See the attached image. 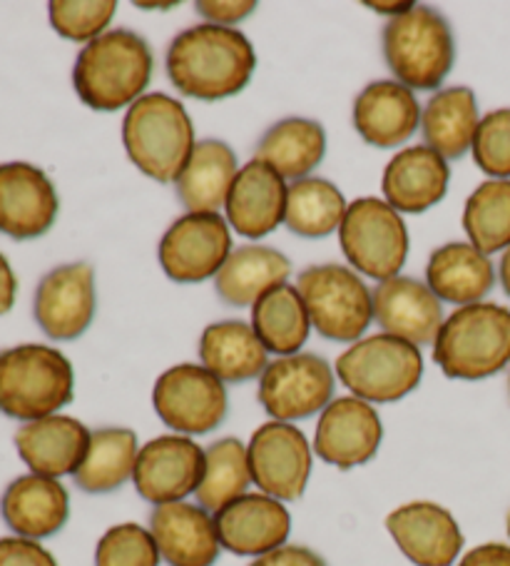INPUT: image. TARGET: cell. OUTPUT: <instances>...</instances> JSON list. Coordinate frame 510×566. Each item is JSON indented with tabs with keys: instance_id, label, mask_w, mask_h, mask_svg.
Instances as JSON below:
<instances>
[{
	"instance_id": "1",
	"label": "cell",
	"mask_w": 510,
	"mask_h": 566,
	"mask_svg": "<svg viewBox=\"0 0 510 566\" xmlns=\"http://www.w3.org/2000/svg\"><path fill=\"white\" fill-rule=\"evenodd\" d=\"M257 71V53L237 28L202 23L174 38L167 75L178 93L198 101H224L242 93Z\"/></svg>"
},
{
	"instance_id": "2",
	"label": "cell",
	"mask_w": 510,
	"mask_h": 566,
	"mask_svg": "<svg viewBox=\"0 0 510 566\" xmlns=\"http://www.w3.org/2000/svg\"><path fill=\"white\" fill-rule=\"evenodd\" d=\"M152 51L145 38L117 28L77 53L73 85L91 111L115 113L140 101L152 81Z\"/></svg>"
},
{
	"instance_id": "3",
	"label": "cell",
	"mask_w": 510,
	"mask_h": 566,
	"mask_svg": "<svg viewBox=\"0 0 510 566\" xmlns=\"http://www.w3.org/2000/svg\"><path fill=\"white\" fill-rule=\"evenodd\" d=\"M123 143L135 168L157 182L178 180L198 145L184 105L164 93H147L127 107Z\"/></svg>"
},
{
	"instance_id": "4",
	"label": "cell",
	"mask_w": 510,
	"mask_h": 566,
	"mask_svg": "<svg viewBox=\"0 0 510 566\" xmlns=\"http://www.w3.org/2000/svg\"><path fill=\"white\" fill-rule=\"evenodd\" d=\"M75 397V373L61 349L18 345L0 349V415L18 422L61 415Z\"/></svg>"
},
{
	"instance_id": "5",
	"label": "cell",
	"mask_w": 510,
	"mask_h": 566,
	"mask_svg": "<svg viewBox=\"0 0 510 566\" xmlns=\"http://www.w3.org/2000/svg\"><path fill=\"white\" fill-rule=\"evenodd\" d=\"M434 363L450 379H486L510 365V310L493 302L458 307L444 319Z\"/></svg>"
},
{
	"instance_id": "6",
	"label": "cell",
	"mask_w": 510,
	"mask_h": 566,
	"mask_svg": "<svg viewBox=\"0 0 510 566\" xmlns=\"http://www.w3.org/2000/svg\"><path fill=\"white\" fill-rule=\"evenodd\" d=\"M384 57L401 85L438 93L456 63L450 23L436 8L414 6L386 23Z\"/></svg>"
},
{
	"instance_id": "7",
	"label": "cell",
	"mask_w": 510,
	"mask_h": 566,
	"mask_svg": "<svg viewBox=\"0 0 510 566\" xmlns=\"http://www.w3.org/2000/svg\"><path fill=\"white\" fill-rule=\"evenodd\" d=\"M337 377L369 405H391L414 392L424 377L418 347L394 335H371L337 359Z\"/></svg>"
},
{
	"instance_id": "8",
	"label": "cell",
	"mask_w": 510,
	"mask_h": 566,
	"mask_svg": "<svg viewBox=\"0 0 510 566\" xmlns=\"http://www.w3.org/2000/svg\"><path fill=\"white\" fill-rule=\"evenodd\" d=\"M297 290L311 327L333 343H357L374 319V292L351 268H307L299 275Z\"/></svg>"
},
{
	"instance_id": "9",
	"label": "cell",
	"mask_w": 510,
	"mask_h": 566,
	"mask_svg": "<svg viewBox=\"0 0 510 566\" xmlns=\"http://www.w3.org/2000/svg\"><path fill=\"white\" fill-rule=\"evenodd\" d=\"M339 242L351 270L381 282L399 277L408 258L406 222L379 198H359L349 205Z\"/></svg>"
},
{
	"instance_id": "10",
	"label": "cell",
	"mask_w": 510,
	"mask_h": 566,
	"mask_svg": "<svg viewBox=\"0 0 510 566\" xmlns=\"http://www.w3.org/2000/svg\"><path fill=\"white\" fill-rule=\"evenodd\" d=\"M152 407L172 432L194 437L210 434L227 417L230 399L222 379L202 365H178L157 377Z\"/></svg>"
},
{
	"instance_id": "11",
	"label": "cell",
	"mask_w": 510,
	"mask_h": 566,
	"mask_svg": "<svg viewBox=\"0 0 510 566\" xmlns=\"http://www.w3.org/2000/svg\"><path fill=\"white\" fill-rule=\"evenodd\" d=\"M337 377L323 357L299 353L279 357L259 377V405L274 422H299L323 412L333 399Z\"/></svg>"
},
{
	"instance_id": "12",
	"label": "cell",
	"mask_w": 510,
	"mask_h": 566,
	"mask_svg": "<svg viewBox=\"0 0 510 566\" xmlns=\"http://www.w3.org/2000/svg\"><path fill=\"white\" fill-rule=\"evenodd\" d=\"M230 255V222L220 212L182 214L167 228L157 250L164 275L182 285L217 277Z\"/></svg>"
},
{
	"instance_id": "13",
	"label": "cell",
	"mask_w": 510,
	"mask_h": 566,
	"mask_svg": "<svg viewBox=\"0 0 510 566\" xmlns=\"http://www.w3.org/2000/svg\"><path fill=\"white\" fill-rule=\"evenodd\" d=\"M247 454L252 482L259 486V492L279 502H297L307 492L314 447L301 429L272 419L252 434Z\"/></svg>"
},
{
	"instance_id": "14",
	"label": "cell",
	"mask_w": 510,
	"mask_h": 566,
	"mask_svg": "<svg viewBox=\"0 0 510 566\" xmlns=\"http://www.w3.org/2000/svg\"><path fill=\"white\" fill-rule=\"evenodd\" d=\"M204 474V449L184 434H162L140 447L135 490L155 506L184 502L198 494Z\"/></svg>"
},
{
	"instance_id": "15",
	"label": "cell",
	"mask_w": 510,
	"mask_h": 566,
	"mask_svg": "<svg viewBox=\"0 0 510 566\" xmlns=\"http://www.w3.org/2000/svg\"><path fill=\"white\" fill-rule=\"evenodd\" d=\"M95 307V272L87 262L55 268L35 287L33 317L38 327L57 343L85 335L93 325Z\"/></svg>"
},
{
	"instance_id": "16",
	"label": "cell",
	"mask_w": 510,
	"mask_h": 566,
	"mask_svg": "<svg viewBox=\"0 0 510 566\" xmlns=\"http://www.w3.org/2000/svg\"><path fill=\"white\" fill-rule=\"evenodd\" d=\"M384 439V424L374 405L359 397H337L323 409L314 434V454L337 470L371 462Z\"/></svg>"
},
{
	"instance_id": "17",
	"label": "cell",
	"mask_w": 510,
	"mask_h": 566,
	"mask_svg": "<svg viewBox=\"0 0 510 566\" xmlns=\"http://www.w3.org/2000/svg\"><path fill=\"white\" fill-rule=\"evenodd\" d=\"M61 212L57 190L31 163H0V232L13 240L43 238Z\"/></svg>"
},
{
	"instance_id": "18",
	"label": "cell",
	"mask_w": 510,
	"mask_h": 566,
	"mask_svg": "<svg viewBox=\"0 0 510 566\" xmlns=\"http://www.w3.org/2000/svg\"><path fill=\"white\" fill-rule=\"evenodd\" d=\"M386 530L416 566H454L466 544L456 516L436 502L399 506L386 516Z\"/></svg>"
},
{
	"instance_id": "19",
	"label": "cell",
	"mask_w": 510,
	"mask_h": 566,
	"mask_svg": "<svg viewBox=\"0 0 510 566\" xmlns=\"http://www.w3.org/2000/svg\"><path fill=\"white\" fill-rule=\"evenodd\" d=\"M222 549L237 556L269 554L287 544L291 514L284 502L264 492H247L214 514Z\"/></svg>"
},
{
	"instance_id": "20",
	"label": "cell",
	"mask_w": 510,
	"mask_h": 566,
	"mask_svg": "<svg viewBox=\"0 0 510 566\" xmlns=\"http://www.w3.org/2000/svg\"><path fill=\"white\" fill-rule=\"evenodd\" d=\"M91 437L93 432L81 419L53 415L18 427L13 442L18 457L33 474L61 480L83 464Z\"/></svg>"
},
{
	"instance_id": "21",
	"label": "cell",
	"mask_w": 510,
	"mask_h": 566,
	"mask_svg": "<svg viewBox=\"0 0 510 566\" xmlns=\"http://www.w3.org/2000/svg\"><path fill=\"white\" fill-rule=\"evenodd\" d=\"M0 516L13 536L41 542L55 536L71 520V494L61 480L23 474L6 486L0 496Z\"/></svg>"
},
{
	"instance_id": "22",
	"label": "cell",
	"mask_w": 510,
	"mask_h": 566,
	"mask_svg": "<svg viewBox=\"0 0 510 566\" xmlns=\"http://www.w3.org/2000/svg\"><path fill=\"white\" fill-rule=\"evenodd\" d=\"M374 319L386 335L421 347L436 343L444 325V307L424 282L399 275L374 290Z\"/></svg>"
},
{
	"instance_id": "23",
	"label": "cell",
	"mask_w": 510,
	"mask_h": 566,
	"mask_svg": "<svg viewBox=\"0 0 510 566\" xmlns=\"http://www.w3.org/2000/svg\"><path fill=\"white\" fill-rule=\"evenodd\" d=\"M150 532L160 556L170 566H212L220 559L222 544L214 514L200 504L174 502L155 506Z\"/></svg>"
},
{
	"instance_id": "24",
	"label": "cell",
	"mask_w": 510,
	"mask_h": 566,
	"mask_svg": "<svg viewBox=\"0 0 510 566\" xmlns=\"http://www.w3.org/2000/svg\"><path fill=\"white\" fill-rule=\"evenodd\" d=\"M287 190V180L281 175L254 158L240 170L224 205L230 228L252 240L269 235L284 222Z\"/></svg>"
},
{
	"instance_id": "25",
	"label": "cell",
	"mask_w": 510,
	"mask_h": 566,
	"mask_svg": "<svg viewBox=\"0 0 510 566\" xmlns=\"http://www.w3.org/2000/svg\"><path fill=\"white\" fill-rule=\"evenodd\" d=\"M448 180V160L426 145H414L389 160L381 192L399 214H421L446 198Z\"/></svg>"
},
{
	"instance_id": "26",
	"label": "cell",
	"mask_w": 510,
	"mask_h": 566,
	"mask_svg": "<svg viewBox=\"0 0 510 566\" xmlns=\"http://www.w3.org/2000/svg\"><path fill=\"white\" fill-rule=\"evenodd\" d=\"M421 113L424 111L411 87L399 81H376L357 97L354 128L369 145L389 150L416 133Z\"/></svg>"
},
{
	"instance_id": "27",
	"label": "cell",
	"mask_w": 510,
	"mask_h": 566,
	"mask_svg": "<svg viewBox=\"0 0 510 566\" xmlns=\"http://www.w3.org/2000/svg\"><path fill=\"white\" fill-rule=\"evenodd\" d=\"M426 285L440 302L476 305L496 285V268L470 242H448L428 260Z\"/></svg>"
},
{
	"instance_id": "28",
	"label": "cell",
	"mask_w": 510,
	"mask_h": 566,
	"mask_svg": "<svg viewBox=\"0 0 510 566\" xmlns=\"http://www.w3.org/2000/svg\"><path fill=\"white\" fill-rule=\"evenodd\" d=\"M237 175L234 150L227 143L210 138L194 145L190 160L174 180V190L188 212H220L227 205Z\"/></svg>"
},
{
	"instance_id": "29",
	"label": "cell",
	"mask_w": 510,
	"mask_h": 566,
	"mask_svg": "<svg viewBox=\"0 0 510 566\" xmlns=\"http://www.w3.org/2000/svg\"><path fill=\"white\" fill-rule=\"evenodd\" d=\"M200 359L202 367H208L222 382L242 385L262 377L269 365V353L247 322L224 319L202 332Z\"/></svg>"
},
{
	"instance_id": "30",
	"label": "cell",
	"mask_w": 510,
	"mask_h": 566,
	"mask_svg": "<svg viewBox=\"0 0 510 566\" xmlns=\"http://www.w3.org/2000/svg\"><path fill=\"white\" fill-rule=\"evenodd\" d=\"M291 262L284 252L264 245L232 250L214 277V290L232 307H252L269 290L287 285Z\"/></svg>"
},
{
	"instance_id": "31",
	"label": "cell",
	"mask_w": 510,
	"mask_h": 566,
	"mask_svg": "<svg viewBox=\"0 0 510 566\" xmlns=\"http://www.w3.org/2000/svg\"><path fill=\"white\" fill-rule=\"evenodd\" d=\"M480 125L478 101L470 87H446L426 103L421 113L426 148L436 150L444 160H458L474 148Z\"/></svg>"
},
{
	"instance_id": "32",
	"label": "cell",
	"mask_w": 510,
	"mask_h": 566,
	"mask_svg": "<svg viewBox=\"0 0 510 566\" xmlns=\"http://www.w3.org/2000/svg\"><path fill=\"white\" fill-rule=\"evenodd\" d=\"M327 153V133L309 118H287L264 133L257 145V160L281 175L284 180H304L319 168Z\"/></svg>"
},
{
	"instance_id": "33",
	"label": "cell",
	"mask_w": 510,
	"mask_h": 566,
	"mask_svg": "<svg viewBox=\"0 0 510 566\" xmlns=\"http://www.w3.org/2000/svg\"><path fill=\"white\" fill-rule=\"evenodd\" d=\"M137 454H140V447L132 429H95L85 460L73 474L77 490L87 494H110L120 490L127 480H132Z\"/></svg>"
},
{
	"instance_id": "34",
	"label": "cell",
	"mask_w": 510,
	"mask_h": 566,
	"mask_svg": "<svg viewBox=\"0 0 510 566\" xmlns=\"http://www.w3.org/2000/svg\"><path fill=\"white\" fill-rule=\"evenodd\" d=\"M252 329L257 332L267 353L279 357L299 355L311 332L309 312L299 290L294 285H279L262 295L252 305Z\"/></svg>"
},
{
	"instance_id": "35",
	"label": "cell",
	"mask_w": 510,
	"mask_h": 566,
	"mask_svg": "<svg viewBox=\"0 0 510 566\" xmlns=\"http://www.w3.org/2000/svg\"><path fill=\"white\" fill-rule=\"evenodd\" d=\"M349 205L337 185L323 178H304L289 185L284 224L299 238H327L344 222Z\"/></svg>"
},
{
	"instance_id": "36",
	"label": "cell",
	"mask_w": 510,
	"mask_h": 566,
	"mask_svg": "<svg viewBox=\"0 0 510 566\" xmlns=\"http://www.w3.org/2000/svg\"><path fill=\"white\" fill-rule=\"evenodd\" d=\"M252 484L247 444L237 437H224L204 449V474L198 490L202 510L217 514L222 506L247 494Z\"/></svg>"
},
{
	"instance_id": "37",
	"label": "cell",
	"mask_w": 510,
	"mask_h": 566,
	"mask_svg": "<svg viewBox=\"0 0 510 566\" xmlns=\"http://www.w3.org/2000/svg\"><path fill=\"white\" fill-rule=\"evenodd\" d=\"M464 230L470 245L484 255L510 248V180H488L470 192Z\"/></svg>"
},
{
	"instance_id": "38",
	"label": "cell",
	"mask_w": 510,
	"mask_h": 566,
	"mask_svg": "<svg viewBox=\"0 0 510 566\" xmlns=\"http://www.w3.org/2000/svg\"><path fill=\"white\" fill-rule=\"evenodd\" d=\"M117 3L113 0H53L47 6L53 31L73 43H93L107 33V25L113 23Z\"/></svg>"
},
{
	"instance_id": "39",
	"label": "cell",
	"mask_w": 510,
	"mask_h": 566,
	"mask_svg": "<svg viewBox=\"0 0 510 566\" xmlns=\"http://www.w3.org/2000/svg\"><path fill=\"white\" fill-rule=\"evenodd\" d=\"M160 562L152 532L135 522L110 526L95 546V566H160Z\"/></svg>"
},
{
	"instance_id": "40",
	"label": "cell",
	"mask_w": 510,
	"mask_h": 566,
	"mask_svg": "<svg viewBox=\"0 0 510 566\" xmlns=\"http://www.w3.org/2000/svg\"><path fill=\"white\" fill-rule=\"evenodd\" d=\"M470 153L490 178L510 180V107H500L480 118Z\"/></svg>"
},
{
	"instance_id": "41",
	"label": "cell",
	"mask_w": 510,
	"mask_h": 566,
	"mask_svg": "<svg viewBox=\"0 0 510 566\" xmlns=\"http://www.w3.org/2000/svg\"><path fill=\"white\" fill-rule=\"evenodd\" d=\"M0 566H61L41 542L23 536H3L0 539Z\"/></svg>"
},
{
	"instance_id": "42",
	"label": "cell",
	"mask_w": 510,
	"mask_h": 566,
	"mask_svg": "<svg viewBox=\"0 0 510 566\" xmlns=\"http://www.w3.org/2000/svg\"><path fill=\"white\" fill-rule=\"evenodd\" d=\"M194 11L212 25L232 28L257 11V3L254 0H200Z\"/></svg>"
},
{
	"instance_id": "43",
	"label": "cell",
	"mask_w": 510,
	"mask_h": 566,
	"mask_svg": "<svg viewBox=\"0 0 510 566\" xmlns=\"http://www.w3.org/2000/svg\"><path fill=\"white\" fill-rule=\"evenodd\" d=\"M249 566H327V562L309 546L284 544L279 549L257 556Z\"/></svg>"
},
{
	"instance_id": "44",
	"label": "cell",
	"mask_w": 510,
	"mask_h": 566,
	"mask_svg": "<svg viewBox=\"0 0 510 566\" xmlns=\"http://www.w3.org/2000/svg\"><path fill=\"white\" fill-rule=\"evenodd\" d=\"M458 566H510V544L488 542L470 549Z\"/></svg>"
},
{
	"instance_id": "45",
	"label": "cell",
	"mask_w": 510,
	"mask_h": 566,
	"mask_svg": "<svg viewBox=\"0 0 510 566\" xmlns=\"http://www.w3.org/2000/svg\"><path fill=\"white\" fill-rule=\"evenodd\" d=\"M18 297V277L11 262L0 252V315H8L13 310Z\"/></svg>"
},
{
	"instance_id": "46",
	"label": "cell",
	"mask_w": 510,
	"mask_h": 566,
	"mask_svg": "<svg viewBox=\"0 0 510 566\" xmlns=\"http://www.w3.org/2000/svg\"><path fill=\"white\" fill-rule=\"evenodd\" d=\"M371 11H376V13H384V15H391V18H399V15H404V13H408L411 8H414L416 3H366Z\"/></svg>"
},
{
	"instance_id": "47",
	"label": "cell",
	"mask_w": 510,
	"mask_h": 566,
	"mask_svg": "<svg viewBox=\"0 0 510 566\" xmlns=\"http://www.w3.org/2000/svg\"><path fill=\"white\" fill-rule=\"evenodd\" d=\"M500 285H503L506 295L510 297V248L503 252V260H500Z\"/></svg>"
},
{
	"instance_id": "48",
	"label": "cell",
	"mask_w": 510,
	"mask_h": 566,
	"mask_svg": "<svg viewBox=\"0 0 510 566\" xmlns=\"http://www.w3.org/2000/svg\"><path fill=\"white\" fill-rule=\"evenodd\" d=\"M135 6L142 8V11H172V8H178L180 3L178 0H170V3H145V0H137Z\"/></svg>"
},
{
	"instance_id": "49",
	"label": "cell",
	"mask_w": 510,
	"mask_h": 566,
	"mask_svg": "<svg viewBox=\"0 0 510 566\" xmlns=\"http://www.w3.org/2000/svg\"><path fill=\"white\" fill-rule=\"evenodd\" d=\"M508 536H510V514H508Z\"/></svg>"
},
{
	"instance_id": "50",
	"label": "cell",
	"mask_w": 510,
	"mask_h": 566,
	"mask_svg": "<svg viewBox=\"0 0 510 566\" xmlns=\"http://www.w3.org/2000/svg\"><path fill=\"white\" fill-rule=\"evenodd\" d=\"M508 389H510V377H508Z\"/></svg>"
}]
</instances>
